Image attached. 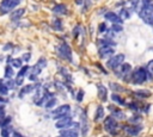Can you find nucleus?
Instances as JSON below:
<instances>
[{"mask_svg": "<svg viewBox=\"0 0 153 137\" xmlns=\"http://www.w3.org/2000/svg\"><path fill=\"white\" fill-rule=\"evenodd\" d=\"M147 79H148V73L146 70V67H137L134 69V71H131L130 82L133 85H141L146 82Z\"/></svg>", "mask_w": 153, "mask_h": 137, "instance_id": "obj_1", "label": "nucleus"}, {"mask_svg": "<svg viewBox=\"0 0 153 137\" xmlns=\"http://www.w3.org/2000/svg\"><path fill=\"white\" fill-rule=\"evenodd\" d=\"M56 52H57V56L60 58L68 61V62H72V49L66 42H63L56 46Z\"/></svg>", "mask_w": 153, "mask_h": 137, "instance_id": "obj_2", "label": "nucleus"}, {"mask_svg": "<svg viewBox=\"0 0 153 137\" xmlns=\"http://www.w3.org/2000/svg\"><path fill=\"white\" fill-rule=\"evenodd\" d=\"M103 124H104V129H105L106 132H109L110 135H116L117 133L118 122H117V119L115 117H112L111 114L108 116V117H105Z\"/></svg>", "mask_w": 153, "mask_h": 137, "instance_id": "obj_3", "label": "nucleus"}, {"mask_svg": "<svg viewBox=\"0 0 153 137\" xmlns=\"http://www.w3.org/2000/svg\"><path fill=\"white\" fill-rule=\"evenodd\" d=\"M124 62V55L123 54H117V55H112L109 60H108V62H106V67L109 68V69H111V70H116V69H118L120 67H121V64Z\"/></svg>", "mask_w": 153, "mask_h": 137, "instance_id": "obj_4", "label": "nucleus"}, {"mask_svg": "<svg viewBox=\"0 0 153 137\" xmlns=\"http://www.w3.org/2000/svg\"><path fill=\"white\" fill-rule=\"evenodd\" d=\"M69 112H71V106L68 104H65V105H61L57 108H55L51 112V114H53V118L54 119L59 120V119H62V118L69 116Z\"/></svg>", "mask_w": 153, "mask_h": 137, "instance_id": "obj_5", "label": "nucleus"}, {"mask_svg": "<svg viewBox=\"0 0 153 137\" xmlns=\"http://www.w3.org/2000/svg\"><path fill=\"white\" fill-rule=\"evenodd\" d=\"M142 125L141 124H128V125H123L122 130L128 135V136H137L141 130H142Z\"/></svg>", "mask_w": 153, "mask_h": 137, "instance_id": "obj_6", "label": "nucleus"}, {"mask_svg": "<svg viewBox=\"0 0 153 137\" xmlns=\"http://www.w3.org/2000/svg\"><path fill=\"white\" fill-rule=\"evenodd\" d=\"M98 55L102 60H105V58H110L112 55H115V49L114 46H100L98 48Z\"/></svg>", "mask_w": 153, "mask_h": 137, "instance_id": "obj_7", "label": "nucleus"}, {"mask_svg": "<svg viewBox=\"0 0 153 137\" xmlns=\"http://www.w3.org/2000/svg\"><path fill=\"white\" fill-rule=\"evenodd\" d=\"M96 86H97V92H98L97 95H98L99 100L103 101V102H106V100H108V88L100 82L96 83Z\"/></svg>", "mask_w": 153, "mask_h": 137, "instance_id": "obj_8", "label": "nucleus"}, {"mask_svg": "<svg viewBox=\"0 0 153 137\" xmlns=\"http://www.w3.org/2000/svg\"><path fill=\"white\" fill-rule=\"evenodd\" d=\"M72 125H73V120H72L71 116H67L62 119H59L55 123V126L57 129H67V127H72Z\"/></svg>", "mask_w": 153, "mask_h": 137, "instance_id": "obj_9", "label": "nucleus"}, {"mask_svg": "<svg viewBox=\"0 0 153 137\" xmlns=\"http://www.w3.org/2000/svg\"><path fill=\"white\" fill-rule=\"evenodd\" d=\"M108 110L110 111L111 116H112V117H115L117 120H122V119H124V118H126L124 112H122V111H121L117 106H115V105H109V106H108Z\"/></svg>", "mask_w": 153, "mask_h": 137, "instance_id": "obj_10", "label": "nucleus"}, {"mask_svg": "<svg viewBox=\"0 0 153 137\" xmlns=\"http://www.w3.org/2000/svg\"><path fill=\"white\" fill-rule=\"evenodd\" d=\"M104 18H105L106 20L111 21L112 24H114V23H117V24H122V23H123V19H122L118 14H116L115 12H112V11H108V12H105Z\"/></svg>", "mask_w": 153, "mask_h": 137, "instance_id": "obj_11", "label": "nucleus"}, {"mask_svg": "<svg viewBox=\"0 0 153 137\" xmlns=\"http://www.w3.org/2000/svg\"><path fill=\"white\" fill-rule=\"evenodd\" d=\"M80 127H81V135L86 136L88 132V124H87V114L86 112L80 113Z\"/></svg>", "mask_w": 153, "mask_h": 137, "instance_id": "obj_12", "label": "nucleus"}, {"mask_svg": "<svg viewBox=\"0 0 153 137\" xmlns=\"http://www.w3.org/2000/svg\"><path fill=\"white\" fill-rule=\"evenodd\" d=\"M60 135L63 137H78L79 132L76 127H67V129H61Z\"/></svg>", "mask_w": 153, "mask_h": 137, "instance_id": "obj_13", "label": "nucleus"}, {"mask_svg": "<svg viewBox=\"0 0 153 137\" xmlns=\"http://www.w3.org/2000/svg\"><path fill=\"white\" fill-rule=\"evenodd\" d=\"M24 13H25V8H16L14 11L11 12L10 19H11L12 21H18V20L24 15Z\"/></svg>", "mask_w": 153, "mask_h": 137, "instance_id": "obj_14", "label": "nucleus"}, {"mask_svg": "<svg viewBox=\"0 0 153 137\" xmlns=\"http://www.w3.org/2000/svg\"><path fill=\"white\" fill-rule=\"evenodd\" d=\"M38 86H39V83H36V85H32V83H30V85H26V86H24V87L20 89V92H19V98H23V95H25V94L32 93V91H33V89H36Z\"/></svg>", "mask_w": 153, "mask_h": 137, "instance_id": "obj_15", "label": "nucleus"}, {"mask_svg": "<svg viewBox=\"0 0 153 137\" xmlns=\"http://www.w3.org/2000/svg\"><path fill=\"white\" fill-rule=\"evenodd\" d=\"M51 29L55 30V31H62L63 30V23H62V19L59 18V17H55L51 21Z\"/></svg>", "mask_w": 153, "mask_h": 137, "instance_id": "obj_16", "label": "nucleus"}, {"mask_svg": "<svg viewBox=\"0 0 153 137\" xmlns=\"http://www.w3.org/2000/svg\"><path fill=\"white\" fill-rule=\"evenodd\" d=\"M53 12L55 14H57V15H62V14H66L67 13V7L63 4H57V5H55L53 7Z\"/></svg>", "mask_w": 153, "mask_h": 137, "instance_id": "obj_17", "label": "nucleus"}, {"mask_svg": "<svg viewBox=\"0 0 153 137\" xmlns=\"http://www.w3.org/2000/svg\"><path fill=\"white\" fill-rule=\"evenodd\" d=\"M10 4H11V0H1V2H0V14L1 15L6 14L11 11L10 10Z\"/></svg>", "mask_w": 153, "mask_h": 137, "instance_id": "obj_18", "label": "nucleus"}, {"mask_svg": "<svg viewBox=\"0 0 153 137\" xmlns=\"http://www.w3.org/2000/svg\"><path fill=\"white\" fill-rule=\"evenodd\" d=\"M133 93H134L135 96L141 98V99H147V98H149L152 95L151 91H148V89H139V91H135Z\"/></svg>", "mask_w": 153, "mask_h": 137, "instance_id": "obj_19", "label": "nucleus"}, {"mask_svg": "<svg viewBox=\"0 0 153 137\" xmlns=\"http://www.w3.org/2000/svg\"><path fill=\"white\" fill-rule=\"evenodd\" d=\"M111 100L114 101V102H116V104H118V105H121V106H127V102H126V100L118 94V93H112L111 94Z\"/></svg>", "mask_w": 153, "mask_h": 137, "instance_id": "obj_20", "label": "nucleus"}, {"mask_svg": "<svg viewBox=\"0 0 153 137\" xmlns=\"http://www.w3.org/2000/svg\"><path fill=\"white\" fill-rule=\"evenodd\" d=\"M133 12H134V11H133L131 8H128V7H123V8H121V11H120L118 15H120L122 19H129Z\"/></svg>", "mask_w": 153, "mask_h": 137, "instance_id": "obj_21", "label": "nucleus"}, {"mask_svg": "<svg viewBox=\"0 0 153 137\" xmlns=\"http://www.w3.org/2000/svg\"><path fill=\"white\" fill-rule=\"evenodd\" d=\"M103 118H104V107L102 105H98V107L96 110V113H94V117H93V120L94 122H99Z\"/></svg>", "mask_w": 153, "mask_h": 137, "instance_id": "obj_22", "label": "nucleus"}, {"mask_svg": "<svg viewBox=\"0 0 153 137\" xmlns=\"http://www.w3.org/2000/svg\"><path fill=\"white\" fill-rule=\"evenodd\" d=\"M142 120V116L139 114L137 112H135L129 119H128V124H139Z\"/></svg>", "mask_w": 153, "mask_h": 137, "instance_id": "obj_23", "label": "nucleus"}, {"mask_svg": "<svg viewBox=\"0 0 153 137\" xmlns=\"http://www.w3.org/2000/svg\"><path fill=\"white\" fill-rule=\"evenodd\" d=\"M109 87L115 92V93H120V92H123L126 91V88L118 83H115V82H109Z\"/></svg>", "mask_w": 153, "mask_h": 137, "instance_id": "obj_24", "label": "nucleus"}, {"mask_svg": "<svg viewBox=\"0 0 153 137\" xmlns=\"http://www.w3.org/2000/svg\"><path fill=\"white\" fill-rule=\"evenodd\" d=\"M13 75H14V71H13V69H12V66H11V64H7V66L5 67V73H4L5 79H11Z\"/></svg>", "mask_w": 153, "mask_h": 137, "instance_id": "obj_25", "label": "nucleus"}, {"mask_svg": "<svg viewBox=\"0 0 153 137\" xmlns=\"http://www.w3.org/2000/svg\"><path fill=\"white\" fill-rule=\"evenodd\" d=\"M146 70L148 73V79L152 80L153 79V60H151L147 64H146Z\"/></svg>", "mask_w": 153, "mask_h": 137, "instance_id": "obj_26", "label": "nucleus"}, {"mask_svg": "<svg viewBox=\"0 0 153 137\" xmlns=\"http://www.w3.org/2000/svg\"><path fill=\"white\" fill-rule=\"evenodd\" d=\"M10 64H11L12 67H14V68H20V67L23 66V60H22V58H18V57L12 58L11 62H10Z\"/></svg>", "mask_w": 153, "mask_h": 137, "instance_id": "obj_27", "label": "nucleus"}, {"mask_svg": "<svg viewBox=\"0 0 153 137\" xmlns=\"http://www.w3.org/2000/svg\"><path fill=\"white\" fill-rule=\"evenodd\" d=\"M13 132V129L12 126L7 125V126H4L2 130H1V137H10V133Z\"/></svg>", "mask_w": 153, "mask_h": 137, "instance_id": "obj_28", "label": "nucleus"}, {"mask_svg": "<svg viewBox=\"0 0 153 137\" xmlns=\"http://www.w3.org/2000/svg\"><path fill=\"white\" fill-rule=\"evenodd\" d=\"M29 70H30V67H29L27 64H25L24 67L22 66L20 69H19V71H18V74H17V76H25V75L27 74Z\"/></svg>", "mask_w": 153, "mask_h": 137, "instance_id": "obj_29", "label": "nucleus"}, {"mask_svg": "<svg viewBox=\"0 0 153 137\" xmlns=\"http://www.w3.org/2000/svg\"><path fill=\"white\" fill-rule=\"evenodd\" d=\"M55 105H56V98L53 96V98H50V99L47 100V102L44 104V107H47V108H51V107H54Z\"/></svg>", "mask_w": 153, "mask_h": 137, "instance_id": "obj_30", "label": "nucleus"}, {"mask_svg": "<svg viewBox=\"0 0 153 137\" xmlns=\"http://www.w3.org/2000/svg\"><path fill=\"white\" fill-rule=\"evenodd\" d=\"M128 4H130V8L134 12H137V7L140 5V0H128Z\"/></svg>", "mask_w": 153, "mask_h": 137, "instance_id": "obj_31", "label": "nucleus"}, {"mask_svg": "<svg viewBox=\"0 0 153 137\" xmlns=\"http://www.w3.org/2000/svg\"><path fill=\"white\" fill-rule=\"evenodd\" d=\"M80 31H81V26L78 24V25H75L74 26V29H73V31H72V35H73V37L74 38H78L79 37V35H80Z\"/></svg>", "mask_w": 153, "mask_h": 137, "instance_id": "obj_32", "label": "nucleus"}, {"mask_svg": "<svg viewBox=\"0 0 153 137\" xmlns=\"http://www.w3.org/2000/svg\"><path fill=\"white\" fill-rule=\"evenodd\" d=\"M36 64H37L38 67H41V68L43 69V68H45V67H47V60H45L44 57H39Z\"/></svg>", "mask_w": 153, "mask_h": 137, "instance_id": "obj_33", "label": "nucleus"}, {"mask_svg": "<svg viewBox=\"0 0 153 137\" xmlns=\"http://www.w3.org/2000/svg\"><path fill=\"white\" fill-rule=\"evenodd\" d=\"M8 94V88L5 83H0V95H7Z\"/></svg>", "mask_w": 153, "mask_h": 137, "instance_id": "obj_34", "label": "nucleus"}, {"mask_svg": "<svg viewBox=\"0 0 153 137\" xmlns=\"http://www.w3.org/2000/svg\"><path fill=\"white\" fill-rule=\"evenodd\" d=\"M5 85L7 86L8 89H14V87H16V81H13V80H11V79H7V81L5 82Z\"/></svg>", "mask_w": 153, "mask_h": 137, "instance_id": "obj_35", "label": "nucleus"}, {"mask_svg": "<svg viewBox=\"0 0 153 137\" xmlns=\"http://www.w3.org/2000/svg\"><path fill=\"white\" fill-rule=\"evenodd\" d=\"M82 98H84V89L80 88V89L78 91L76 95H75V99H76L78 102H81V101H82Z\"/></svg>", "mask_w": 153, "mask_h": 137, "instance_id": "obj_36", "label": "nucleus"}, {"mask_svg": "<svg viewBox=\"0 0 153 137\" xmlns=\"http://www.w3.org/2000/svg\"><path fill=\"white\" fill-rule=\"evenodd\" d=\"M111 29H112L115 32H120V31H122V30H123L122 24H117V23H114V24L111 25Z\"/></svg>", "mask_w": 153, "mask_h": 137, "instance_id": "obj_37", "label": "nucleus"}, {"mask_svg": "<svg viewBox=\"0 0 153 137\" xmlns=\"http://www.w3.org/2000/svg\"><path fill=\"white\" fill-rule=\"evenodd\" d=\"M11 120H12V118L10 117V116H7V117H5L4 119H2V123H1V127H4V126H7V125H10V123H11Z\"/></svg>", "mask_w": 153, "mask_h": 137, "instance_id": "obj_38", "label": "nucleus"}, {"mask_svg": "<svg viewBox=\"0 0 153 137\" xmlns=\"http://www.w3.org/2000/svg\"><path fill=\"white\" fill-rule=\"evenodd\" d=\"M91 5H92L91 0H84V8H82V12L88 11V10H90V7H91Z\"/></svg>", "mask_w": 153, "mask_h": 137, "instance_id": "obj_39", "label": "nucleus"}, {"mask_svg": "<svg viewBox=\"0 0 153 137\" xmlns=\"http://www.w3.org/2000/svg\"><path fill=\"white\" fill-rule=\"evenodd\" d=\"M106 30H108V27H106V24H105V23L99 24V27H98L99 33H105V32H106Z\"/></svg>", "mask_w": 153, "mask_h": 137, "instance_id": "obj_40", "label": "nucleus"}, {"mask_svg": "<svg viewBox=\"0 0 153 137\" xmlns=\"http://www.w3.org/2000/svg\"><path fill=\"white\" fill-rule=\"evenodd\" d=\"M23 0H11V4H10V10H13L14 7H17Z\"/></svg>", "mask_w": 153, "mask_h": 137, "instance_id": "obj_41", "label": "nucleus"}, {"mask_svg": "<svg viewBox=\"0 0 153 137\" xmlns=\"http://www.w3.org/2000/svg\"><path fill=\"white\" fill-rule=\"evenodd\" d=\"M14 81H16V85L17 86H22L24 83V76H17L14 79Z\"/></svg>", "mask_w": 153, "mask_h": 137, "instance_id": "obj_42", "label": "nucleus"}, {"mask_svg": "<svg viewBox=\"0 0 153 137\" xmlns=\"http://www.w3.org/2000/svg\"><path fill=\"white\" fill-rule=\"evenodd\" d=\"M30 58H31V54H30V52H25V54L23 55V57H22V60H23L24 62H29Z\"/></svg>", "mask_w": 153, "mask_h": 137, "instance_id": "obj_43", "label": "nucleus"}, {"mask_svg": "<svg viewBox=\"0 0 153 137\" xmlns=\"http://www.w3.org/2000/svg\"><path fill=\"white\" fill-rule=\"evenodd\" d=\"M14 48V45L12 44V43H6L4 46H2V49L5 50V51H7V50H11V49H13Z\"/></svg>", "mask_w": 153, "mask_h": 137, "instance_id": "obj_44", "label": "nucleus"}, {"mask_svg": "<svg viewBox=\"0 0 153 137\" xmlns=\"http://www.w3.org/2000/svg\"><path fill=\"white\" fill-rule=\"evenodd\" d=\"M96 66H97V67H98V68H99V69H100V70L103 71V74H105V75L108 74V71H106V69H104V68H103V67L100 66V63H96Z\"/></svg>", "mask_w": 153, "mask_h": 137, "instance_id": "obj_45", "label": "nucleus"}, {"mask_svg": "<svg viewBox=\"0 0 153 137\" xmlns=\"http://www.w3.org/2000/svg\"><path fill=\"white\" fill-rule=\"evenodd\" d=\"M0 102H4V104H6V102H7V100H6V99H5L2 95H0Z\"/></svg>", "mask_w": 153, "mask_h": 137, "instance_id": "obj_46", "label": "nucleus"}, {"mask_svg": "<svg viewBox=\"0 0 153 137\" xmlns=\"http://www.w3.org/2000/svg\"><path fill=\"white\" fill-rule=\"evenodd\" d=\"M74 2H75L76 5H81V4L84 2V0H74Z\"/></svg>", "mask_w": 153, "mask_h": 137, "instance_id": "obj_47", "label": "nucleus"}, {"mask_svg": "<svg viewBox=\"0 0 153 137\" xmlns=\"http://www.w3.org/2000/svg\"><path fill=\"white\" fill-rule=\"evenodd\" d=\"M0 83H2V79H0Z\"/></svg>", "mask_w": 153, "mask_h": 137, "instance_id": "obj_48", "label": "nucleus"}, {"mask_svg": "<svg viewBox=\"0 0 153 137\" xmlns=\"http://www.w3.org/2000/svg\"><path fill=\"white\" fill-rule=\"evenodd\" d=\"M59 137H63V136H61V135H60V136H59Z\"/></svg>", "mask_w": 153, "mask_h": 137, "instance_id": "obj_49", "label": "nucleus"}]
</instances>
